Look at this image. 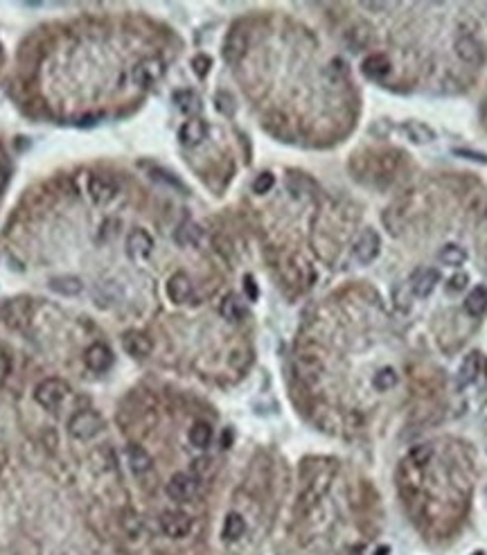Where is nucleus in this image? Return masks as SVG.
Wrapping results in <instances>:
<instances>
[{
	"mask_svg": "<svg viewBox=\"0 0 487 555\" xmlns=\"http://www.w3.org/2000/svg\"><path fill=\"white\" fill-rule=\"evenodd\" d=\"M104 418L93 409H82L70 416L68 420V434L77 440H91L97 434H102Z\"/></svg>",
	"mask_w": 487,
	"mask_h": 555,
	"instance_id": "nucleus-1",
	"label": "nucleus"
},
{
	"mask_svg": "<svg viewBox=\"0 0 487 555\" xmlns=\"http://www.w3.org/2000/svg\"><path fill=\"white\" fill-rule=\"evenodd\" d=\"M70 393V386L65 384L59 377H48V380H43L37 388H34V399L48 411H57L63 399L68 397Z\"/></svg>",
	"mask_w": 487,
	"mask_h": 555,
	"instance_id": "nucleus-2",
	"label": "nucleus"
},
{
	"mask_svg": "<svg viewBox=\"0 0 487 555\" xmlns=\"http://www.w3.org/2000/svg\"><path fill=\"white\" fill-rule=\"evenodd\" d=\"M167 497L172 501H179V504H187L192 501L198 492V479L187 472H176L172 479L167 481Z\"/></svg>",
	"mask_w": 487,
	"mask_h": 555,
	"instance_id": "nucleus-3",
	"label": "nucleus"
},
{
	"mask_svg": "<svg viewBox=\"0 0 487 555\" xmlns=\"http://www.w3.org/2000/svg\"><path fill=\"white\" fill-rule=\"evenodd\" d=\"M379 251H381V237L374 228H365L352 247L354 260L361 264H370L372 260H377Z\"/></svg>",
	"mask_w": 487,
	"mask_h": 555,
	"instance_id": "nucleus-4",
	"label": "nucleus"
},
{
	"mask_svg": "<svg viewBox=\"0 0 487 555\" xmlns=\"http://www.w3.org/2000/svg\"><path fill=\"white\" fill-rule=\"evenodd\" d=\"M160 530L172 540H183L192 532V517L181 510H165L160 515Z\"/></svg>",
	"mask_w": 487,
	"mask_h": 555,
	"instance_id": "nucleus-5",
	"label": "nucleus"
},
{
	"mask_svg": "<svg viewBox=\"0 0 487 555\" xmlns=\"http://www.w3.org/2000/svg\"><path fill=\"white\" fill-rule=\"evenodd\" d=\"M165 73V63L158 57H147L142 59L134 68V82L142 88H149L156 84Z\"/></svg>",
	"mask_w": 487,
	"mask_h": 555,
	"instance_id": "nucleus-6",
	"label": "nucleus"
},
{
	"mask_svg": "<svg viewBox=\"0 0 487 555\" xmlns=\"http://www.w3.org/2000/svg\"><path fill=\"white\" fill-rule=\"evenodd\" d=\"M122 348L127 350V354L136 359H145L151 354L153 350V341L145 335V332L140 330H129L122 335Z\"/></svg>",
	"mask_w": 487,
	"mask_h": 555,
	"instance_id": "nucleus-7",
	"label": "nucleus"
},
{
	"mask_svg": "<svg viewBox=\"0 0 487 555\" xmlns=\"http://www.w3.org/2000/svg\"><path fill=\"white\" fill-rule=\"evenodd\" d=\"M113 350H110L106 343H93L88 346L84 352V361L93 373H106L110 366H113Z\"/></svg>",
	"mask_w": 487,
	"mask_h": 555,
	"instance_id": "nucleus-8",
	"label": "nucleus"
},
{
	"mask_svg": "<svg viewBox=\"0 0 487 555\" xmlns=\"http://www.w3.org/2000/svg\"><path fill=\"white\" fill-rule=\"evenodd\" d=\"M440 280V273L436 269H417L413 271L411 275V280H408V287H411V294L417 296V298H426L434 294L436 289V285Z\"/></svg>",
	"mask_w": 487,
	"mask_h": 555,
	"instance_id": "nucleus-9",
	"label": "nucleus"
},
{
	"mask_svg": "<svg viewBox=\"0 0 487 555\" xmlns=\"http://www.w3.org/2000/svg\"><path fill=\"white\" fill-rule=\"evenodd\" d=\"M456 54H458V59L464 61V63H469V66H483L485 61V52H483V46L479 41H476L472 35H462L456 39Z\"/></svg>",
	"mask_w": 487,
	"mask_h": 555,
	"instance_id": "nucleus-10",
	"label": "nucleus"
},
{
	"mask_svg": "<svg viewBox=\"0 0 487 555\" xmlns=\"http://www.w3.org/2000/svg\"><path fill=\"white\" fill-rule=\"evenodd\" d=\"M248 50V37H246V32H241V30H232L230 35L226 37L224 41V59L228 63H237L241 61V57L246 54Z\"/></svg>",
	"mask_w": 487,
	"mask_h": 555,
	"instance_id": "nucleus-11",
	"label": "nucleus"
},
{
	"mask_svg": "<svg viewBox=\"0 0 487 555\" xmlns=\"http://www.w3.org/2000/svg\"><path fill=\"white\" fill-rule=\"evenodd\" d=\"M192 292H194L192 280L185 273H181V271L174 273L167 280V296H170V301L176 303V305H183V303L190 301Z\"/></svg>",
	"mask_w": 487,
	"mask_h": 555,
	"instance_id": "nucleus-12",
	"label": "nucleus"
},
{
	"mask_svg": "<svg viewBox=\"0 0 487 555\" xmlns=\"http://www.w3.org/2000/svg\"><path fill=\"white\" fill-rule=\"evenodd\" d=\"M205 136H208V125L201 118L187 120L185 125L181 127V131H179V140H181V145H185V147L201 145V142L205 140Z\"/></svg>",
	"mask_w": 487,
	"mask_h": 555,
	"instance_id": "nucleus-13",
	"label": "nucleus"
},
{
	"mask_svg": "<svg viewBox=\"0 0 487 555\" xmlns=\"http://www.w3.org/2000/svg\"><path fill=\"white\" fill-rule=\"evenodd\" d=\"M481 366H483V354L481 352H469L467 357L462 359L460 368H458V388H467L472 386L481 375Z\"/></svg>",
	"mask_w": 487,
	"mask_h": 555,
	"instance_id": "nucleus-14",
	"label": "nucleus"
},
{
	"mask_svg": "<svg viewBox=\"0 0 487 555\" xmlns=\"http://www.w3.org/2000/svg\"><path fill=\"white\" fill-rule=\"evenodd\" d=\"M88 194L93 197V201L97 204H108L110 199L118 194L115 183L106 179V176H91L88 179Z\"/></svg>",
	"mask_w": 487,
	"mask_h": 555,
	"instance_id": "nucleus-15",
	"label": "nucleus"
},
{
	"mask_svg": "<svg viewBox=\"0 0 487 555\" xmlns=\"http://www.w3.org/2000/svg\"><path fill=\"white\" fill-rule=\"evenodd\" d=\"M127 249H129V253L134 255L136 260H142V258H147V255L151 253L153 239H151V235L147 230L136 228V230H131V235L127 239Z\"/></svg>",
	"mask_w": 487,
	"mask_h": 555,
	"instance_id": "nucleus-16",
	"label": "nucleus"
},
{
	"mask_svg": "<svg viewBox=\"0 0 487 555\" xmlns=\"http://www.w3.org/2000/svg\"><path fill=\"white\" fill-rule=\"evenodd\" d=\"M361 70L365 77H370V80H381V77H386L391 73V61L386 54L374 52V54H368V57L361 61Z\"/></svg>",
	"mask_w": 487,
	"mask_h": 555,
	"instance_id": "nucleus-17",
	"label": "nucleus"
},
{
	"mask_svg": "<svg viewBox=\"0 0 487 555\" xmlns=\"http://www.w3.org/2000/svg\"><path fill=\"white\" fill-rule=\"evenodd\" d=\"M464 312L474 318H481L487 312V287L485 285L474 287L467 294V298H464Z\"/></svg>",
	"mask_w": 487,
	"mask_h": 555,
	"instance_id": "nucleus-18",
	"label": "nucleus"
},
{
	"mask_svg": "<svg viewBox=\"0 0 487 555\" xmlns=\"http://www.w3.org/2000/svg\"><path fill=\"white\" fill-rule=\"evenodd\" d=\"M127 461H129V468L134 470L136 474H145L153 468V461L147 454L145 447L140 445H129L127 447Z\"/></svg>",
	"mask_w": 487,
	"mask_h": 555,
	"instance_id": "nucleus-19",
	"label": "nucleus"
},
{
	"mask_svg": "<svg viewBox=\"0 0 487 555\" xmlns=\"http://www.w3.org/2000/svg\"><path fill=\"white\" fill-rule=\"evenodd\" d=\"M246 532V521L239 513H228L224 519V528H221V537L224 542H237Z\"/></svg>",
	"mask_w": 487,
	"mask_h": 555,
	"instance_id": "nucleus-20",
	"label": "nucleus"
},
{
	"mask_svg": "<svg viewBox=\"0 0 487 555\" xmlns=\"http://www.w3.org/2000/svg\"><path fill=\"white\" fill-rule=\"evenodd\" d=\"M346 41H348V46L354 50V52H359L363 48H368L370 46V41H372V30L370 25H365V23H357L354 27L348 30V35H346Z\"/></svg>",
	"mask_w": 487,
	"mask_h": 555,
	"instance_id": "nucleus-21",
	"label": "nucleus"
},
{
	"mask_svg": "<svg viewBox=\"0 0 487 555\" xmlns=\"http://www.w3.org/2000/svg\"><path fill=\"white\" fill-rule=\"evenodd\" d=\"M50 289L61 296H77V294H82L84 285L80 278H75V275H54L50 280Z\"/></svg>",
	"mask_w": 487,
	"mask_h": 555,
	"instance_id": "nucleus-22",
	"label": "nucleus"
},
{
	"mask_svg": "<svg viewBox=\"0 0 487 555\" xmlns=\"http://www.w3.org/2000/svg\"><path fill=\"white\" fill-rule=\"evenodd\" d=\"M404 133L408 136V140L415 142V145H426V142L436 140V131L429 125H424V122H406Z\"/></svg>",
	"mask_w": 487,
	"mask_h": 555,
	"instance_id": "nucleus-23",
	"label": "nucleus"
},
{
	"mask_svg": "<svg viewBox=\"0 0 487 555\" xmlns=\"http://www.w3.org/2000/svg\"><path fill=\"white\" fill-rule=\"evenodd\" d=\"M219 312L226 320H230V323H237V320H241L244 314H246V307H244V303L239 301L237 294H228L224 301H221Z\"/></svg>",
	"mask_w": 487,
	"mask_h": 555,
	"instance_id": "nucleus-24",
	"label": "nucleus"
},
{
	"mask_svg": "<svg viewBox=\"0 0 487 555\" xmlns=\"http://www.w3.org/2000/svg\"><path fill=\"white\" fill-rule=\"evenodd\" d=\"M438 260L445 266H462L464 260H467V251L458 247V244H447V247H442Z\"/></svg>",
	"mask_w": 487,
	"mask_h": 555,
	"instance_id": "nucleus-25",
	"label": "nucleus"
},
{
	"mask_svg": "<svg viewBox=\"0 0 487 555\" xmlns=\"http://www.w3.org/2000/svg\"><path fill=\"white\" fill-rule=\"evenodd\" d=\"M210 440H213V427L208 423H194L192 429H190V442L192 447L196 449H205L210 445Z\"/></svg>",
	"mask_w": 487,
	"mask_h": 555,
	"instance_id": "nucleus-26",
	"label": "nucleus"
},
{
	"mask_svg": "<svg viewBox=\"0 0 487 555\" xmlns=\"http://www.w3.org/2000/svg\"><path fill=\"white\" fill-rule=\"evenodd\" d=\"M174 104L179 106L183 113H192V111L198 108V95L194 91H176L174 93Z\"/></svg>",
	"mask_w": 487,
	"mask_h": 555,
	"instance_id": "nucleus-27",
	"label": "nucleus"
},
{
	"mask_svg": "<svg viewBox=\"0 0 487 555\" xmlns=\"http://www.w3.org/2000/svg\"><path fill=\"white\" fill-rule=\"evenodd\" d=\"M431 456H434V449H431L429 445H417L413 447L411 451H408V456H406V463H411L413 468L417 470H422L424 465H429Z\"/></svg>",
	"mask_w": 487,
	"mask_h": 555,
	"instance_id": "nucleus-28",
	"label": "nucleus"
},
{
	"mask_svg": "<svg viewBox=\"0 0 487 555\" xmlns=\"http://www.w3.org/2000/svg\"><path fill=\"white\" fill-rule=\"evenodd\" d=\"M395 384H397V373L393 368H381V370H377V375L372 377V386L381 393L391 391Z\"/></svg>",
	"mask_w": 487,
	"mask_h": 555,
	"instance_id": "nucleus-29",
	"label": "nucleus"
},
{
	"mask_svg": "<svg viewBox=\"0 0 487 555\" xmlns=\"http://www.w3.org/2000/svg\"><path fill=\"white\" fill-rule=\"evenodd\" d=\"M198 237H201V230H198L192 221H185V224L179 228V232H176V239H179V244H196Z\"/></svg>",
	"mask_w": 487,
	"mask_h": 555,
	"instance_id": "nucleus-30",
	"label": "nucleus"
},
{
	"mask_svg": "<svg viewBox=\"0 0 487 555\" xmlns=\"http://www.w3.org/2000/svg\"><path fill=\"white\" fill-rule=\"evenodd\" d=\"M273 185H275V176L271 172H262L260 176H255V181H253V192H255V194H267Z\"/></svg>",
	"mask_w": 487,
	"mask_h": 555,
	"instance_id": "nucleus-31",
	"label": "nucleus"
},
{
	"mask_svg": "<svg viewBox=\"0 0 487 555\" xmlns=\"http://www.w3.org/2000/svg\"><path fill=\"white\" fill-rule=\"evenodd\" d=\"M215 104H217L219 113H224V116H232V113H235V99H232L230 93H224V91L217 93Z\"/></svg>",
	"mask_w": 487,
	"mask_h": 555,
	"instance_id": "nucleus-32",
	"label": "nucleus"
},
{
	"mask_svg": "<svg viewBox=\"0 0 487 555\" xmlns=\"http://www.w3.org/2000/svg\"><path fill=\"white\" fill-rule=\"evenodd\" d=\"M192 68H194L196 77H205L208 70L213 68V59H210L208 54H196V57L192 59Z\"/></svg>",
	"mask_w": 487,
	"mask_h": 555,
	"instance_id": "nucleus-33",
	"label": "nucleus"
},
{
	"mask_svg": "<svg viewBox=\"0 0 487 555\" xmlns=\"http://www.w3.org/2000/svg\"><path fill=\"white\" fill-rule=\"evenodd\" d=\"M467 282H469L467 273H462V271H460V273H453V275L449 278V282H447V289L453 292V294H456V292H462L464 287H467Z\"/></svg>",
	"mask_w": 487,
	"mask_h": 555,
	"instance_id": "nucleus-34",
	"label": "nucleus"
},
{
	"mask_svg": "<svg viewBox=\"0 0 487 555\" xmlns=\"http://www.w3.org/2000/svg\"><path fill=\"white\" fill-rule=\"evenodd\" d=\"M456 156H462L467 161H474V163H481V165H487V154H481V151H472V149H453Z\"/></svg>",
	"mask_w": 487,
	"mask_h": 555,
	"instance_id": "nucleus-35",
	"label": "nucleus"
},
{
	"mask_svg": "<svg viewBox=\"0 0 487 555\" xmlns=\"http://www.w3.org/2000/svg\"><path fill=\"white\" fill-rule=\"evenodd\" d=\"M153 179H156V181H163V183H167V185H172V187H181V190H185V187H183V183H181L179 179H174V176H172L170 172H163V170H153Z\"/></svg>",
	"mask_w": 487,
	"mask_h": 555,
	"instance_id": "nucleus-36",
	"label": "nucleus"
},
{
	"mask_svg": "<svg viewBox=\"0 0 487 555\" xmlns=\"http://www.w3.org/2000/svg\"><path fill=\"white\" fill-rule=\"evenodd\" d=\"M244 289H246V296L251 298V301H255V298L260 296V292H258V285H255V280H253L251 275L244 278Z\"/></svg>",
	"mask_w": 487,
	"mask_h": 555,
	"instance_id": "nucleus-37",
	"label": "nucleus"
},
{
	"mask_svg": "<svg viewBox=\"0 0 487 555\" xmlns=\"http://www.w3.org/2000/svg\"><path fill=\"white\" fill-rule=\"evenodd\" d=\"M7 183H9V170L5 168V165H3V163H0V192H3V190H5V187H7Z\"/></svg>",
	"mask_w": 487,
	"mask_h": 555,
	"instance_id": "nucleus-38",
	"label": "nucleus"
},
{
	"mask_svg": "<svg viewBox=\"0 0 487 555\" xmlns=\"http://www.w3.org/2000/svg\"><path fill=\"white\" fill-rule=\"evenodd\" d=\"M472 555H485L483 551H476V553H472Z\"/></svg>",
	"mask_w": 487,
	"mask_h": 555,
	"instance_id": "nucleus-39",
	"label": "nucleus"
},
{
	"mask_svg": "<svg viewBox=\"0 0 487 555\" xmlns=\"http://www.w3.org/2000/svg\"><path fill=\"white\" fill-rule=\"evenodd\" d=\"M485 494H487V490H485Z\"/></svg>",
	"mask_w": 487,
	"mask_h": 555,
	"instance_id": "nucleus-40",
	"label": "nucleus"
}]
</instances>
